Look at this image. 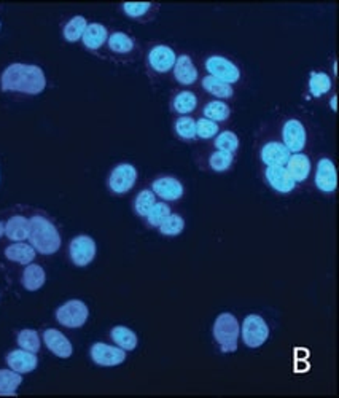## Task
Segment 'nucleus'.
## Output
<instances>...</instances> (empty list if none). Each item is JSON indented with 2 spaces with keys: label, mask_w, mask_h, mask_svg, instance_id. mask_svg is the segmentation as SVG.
Wrapping results in <instances>:
<instances>
[{
  "label": "nucleus",
  "mask_w": 339,
  "mask_h": 398,
  "mask_svg": "<svg viewBox=\"0 0 339 398\" xmlns=\"http://www.w3.org/2000/svg\"><path fill=\"white\" fill-rule=\"evenodd\" d=\"M176 131H177V134L180 137L186 139V141H190V139H195L196 137V121L190 116L178 118L177 123H176Z\"/></svg>",
  "instance_id": "e433bc0d"
},
{
  "label": "nucleus",
  "mask_w": 339,
  "mask_h": 398,
  "mask_svg": "<svg viewBox=\"0 0 339 398\" xmlns=\"http://www.w3.org/2000/svg\"><path fill=\"white\" fill-rule=\"evenodd\" d=\"M153 193L166 201H177L182 198L183 186L174 177H161L153 181Z\"/></svg>",
  "instance_id": "dca6fc26"
},
{
  "label": "nucleus",
  "mask_w": 339,
  "mask_h": 398,
  "mask_svg": "<svg viewBox=\"0 0 339 398\" xmlns=\"http://www.w3.org/2000/svg\"><path fill=\"white\" fill-rule=\"evenodd\" d=\"M218 132V126L216 121L207 120V118H203L196 123V136H199L201 139H211Z\"/></svg>",
  "instance_id": "58836bf2"
},
{
  "label": "nucleus",
  "mask_w": 339,
  "mask_h": 398,
  "mask_svg": "<svg viewBox=\"0 0 339 398\" xmlns=\"http://www.w3.org/2000/svg\"><path fill=\"white\" fill-rule=\"evenodd\" d=\"M196 104H198L196 96L190 93V91H183V93H178L176 96L174 109L176 111H178V114L186 115V114H191V111L196 109Z\"/></svg>",
  "instance_id": "c756f323"
},
{
  "label": "nucleus",
  "mask_w": 339,
  "mask_h": 398,
  "mask_svg": "<svg viewBox=\"0 0 339 398\" xmlns=\"http://www.w3.org/2000/svg\"><path fill=\"white\" fill-rule=\"evenodd\" d=\"M45 279H46L45 271L40 264L29 263L23 272V285L24 289L29 292H37L39 289L44 287Z\"/></svg>",
  "instance_id": "5701e85b"
},
{
  "label": "nucleus",
  "mask_w": 339,
  "mask_h": 398,
  "mask_svg": "<svg viewBox=\"0 0 339 398\" xmlns=\"http://www.w3.org/2000/svg\"><path fill=\"white\" fill-rule=\"evenodd\" d=\"M206 69L209 71L211 76H216V79L228 83H236L241 79V71L236 64H233L230 59L221 58V56H212L206 61Z\"/></svg>",
  "instance_id": "423d86ee"
},
{
  "label": "nucleus",
  "mask_w": 339,
  "mask_h": 398,
  "mask_svg": "<svg viewBox=\"0 0 339 398\" xmlns=\"http://www.w3.org/2000/svg\"><path fill=\"white\" fill-rule=\"evenodd\" d=\"M18 344L24 351L37 354L40 351V338L36 330H23L18 334Z\"/></svg>",
  "instance_id": "2f4dec72"
},
{
  "label": "nucleus",
  "mask_w": 339,
  "mask_h": 398,
  "mask_svg": "<svg viewBox=\"0 0 339 398\" xmlns=\"http://www.w3.org/2000/svg\"><path fill=\"white\" fill-rule=\"evenodd\" d=\"M5 257L10 262H15L19 264H29L36 258V249L31 244L24 242H15L5 249Z\"/></svg>",
  "instance_id": "4be33fe9"
},
{
  "label": "nucleus",
  "mask_w": 339,
  "mask_h": 398,
  "mask_svg": "<svg viewBox=\"0 0 339 398\" xmlns=\"http://www.w3.org/2000/svg\"><path fill=\"white\" fill-rule=\"evenodd\" d=\"M204 115H206L207 120L225 121L226 118L230 116V107H228L225 102L213 101V102L207 104V106L204 107Z\"/></svg>",
  "instance_id": "c85d7f7f"
},
{
  "label": "nucleus",
  "mask_w": 339,
  "mask_h": 398,
  "mask_svg": "<svg viewBox=\"0 0 339 398\" xmlns=\"http://www.w3.org/2000/svg\"><path fill=\"white\" fill-rule=\"evenodd\" d=\"M290 151L283 144L269 142L261 149V161L266 166H285Z\"/></svg>",
  "instance_id": "f3484780"
},
{
  "label": "nucleus",
  "mask_w": 339,
  "mask_h": 398,
  "mask_svg": "<svg viewBox=\"0 0 339 398\" xmlns=\"http://www.w3.org/2000/svg\"><path fill=\"white\" fill-rule=\"evenodd\" d=\"M331 107H333V110H336V97L331 99Z\"/></svg>",
  "instance_id": "79ce46f5"
},
{
  "label": "nucleus",
  "mask_w": 339,
  "mask_h": 398,
  "mask_svg": "<svg viewBox=\"0 0 339 398\" xmlns=\"http://www.w3.org/2000/svg\"><path fill=\"white\" fill-rule=\"evenodd\" d=\"M176 59H177L176 53L172 51L169 46H164V45L155 46L148 54L150 66L153 67L156 72H161V74L171 71L176 64Z\"/></svg>",
  "instance_id": "2eb2a0df"
},
{
  "label": "nucleus",
  "mask_w": 339,
  "mask_h": 398,
  "mask_svg": "<svg viewBox=\"0 0 339 398\" xmlns=\"http://www.w3.org/2000/svg\"><path fill=\"white\" fill-rule=\"evenodd\" d=\"M23 376L13 369H0V395H16Z\"/></svg>",
  "instance_id": "b1692460"
},
{
  "label": "nucleus",
  "mask_w": 339,
  "mask_h": 398,
  "mask_svg": "<svg viewBox=\"0 0 339 398\" xmlns=\"http://www.w3.org/2000/svg\"><path fill=\"white\" fill-rule=\"evenodd\" d=\"M44 341L46 347L59 359H69L74 352L71 341H69L59 330H54V328H48V330H45Z\"/></svg>",
  "instance_id": "ddd939ff"
},
{
  "label": "nucleus",
  "mask_w": 339,
  "mask_h": 398,
  "mask_svg": "<svg viewBox=\"0 0 339 398\" xmlns=\"http://www.w3.org/2000/svg\"><path fill=\"white\" fill-rule=\"evenodd\" d=\"M283 145L287 146L290 153H298L306 145V129L298 120H288L283 124L282 131Z\"/></svg>",
  "instance_id": "9d476101"
},
{
  "label": "nucleus",
  "mask_w": 339,
  "mask_h": 398,
  "mask_svg": "<svg viewBox=\"0 0 339 398\" xmlns=\"http://www.w3.org/2000/svg\"><path fill=\"white\" fill-rule=\"evenodd\" d=\"M150 6L151 5L148 2H128L123 5V10L126 11V15L131 18H139L150 10Z\"/></svg>",
  "instance_id": "ea45409f"
},
{
  "label": "nucleus",
  "mask_w": 339,
  "mask_h": 398,
  "mask_svg": "<svg viewBox=\"0 0 339 398\" xmlns=\"http://www.w3.org/2000/svg\"><path fill=\"white\" fill-rule=\"evenodd\" d=\"M86 26H88V23L83 16L72 18L64 27V39L67 41H72V44L74 41L80 40L83 37V32H85V29H86Z\"/></svg>",
  "instance_id": "cd10ccee"
},
{
  "label": "nucleus",
  "mask_w": 339,
  "mask_h": 398,
  "mask_svg": "<svg viewBox=\"0 0 339 398\" xmlns=\"http://www.w3.org/2000/svg\"><path fill=\"white\" fill-rule=\"evenodd\" d=\"M331 88V80L327 74L323 72H313L309 80V89L310 94L314 97H320L325 93H328Z\"/></svg>",
  "instance_id": "bb28decb"
},
{
  "label": "nucleus",
  "mask_w": 339,
  "mask_h": 398,
  "mask_svg": "<svg viewBox=\"0 0 339 398\" xmlns=\"http://www.w3.org/2000/svg\"><path fill=\"white\" fill-rule=\"evenodd\" d=\"M5 234V225L2 222H0V237H2Z\"/></svg>",
  "instance_id": "a19ab883"
},
{
  "label": "nucleus",
  "mask_w": 339,
  "mask_h": 398,
  "mask_svg": "<svg viewBox=\"0 0 339 398\" xmlns=\"http://www.w3.org/2000/svg\"><path fill=\"white\" fill-rule=\"evenodd\" d=\"M269 337V328L265 322V319L257 316V314H251L247 316L244 324H242V339H244L246 346L248 347H260L266 343Z\"/></svg>",
  "instance_id": "39448f33"
},
{
  "label": "nucleus",
  "mask_w": 339,
  "mask_h": 398,
  "mask_svg": "<svg viewBox=\"0 0 339 398\" xmlns=\"http://www.w3.org/2000/svg\"><path fill=\"white\" fill-rule=\"evenodd\" d=\"M69 250H71V258L74 264H77L80 268L88 267L96 257V242L93 237L81 234L74 237Z\"/></svg>",
  "instance_id": "6e6552de"
},
{
  "label": "nucleus",
  "mask_w": 339,
  "mask_h": 398,
  "mask_svg": "<svg viewBox=\"0 0 339 398\" xmlns=\"http://www.w3.org/2000/svg\"><path fill=\"white\" fill-rule=\"evenodd\" d=\"M203 86H204L206 91H209L211 94L217 96V97H225V99H226V97L233 96L231 85H228V83L216 79V76L207 75L206 79L203 80Z\"/></svg>",
  "instance_id": "a878e982"
},
{
  "label": "nucleus",
  "mask_w": 339,
  "mask_h": 398,
  "mask_svg": "<svg viewBox=\"0 0 339 398\" xmlns=\"http://www.w3.org/2000/svg\"><path fill=\"white\" fill-rule=\"evenodd\" d=\"M183 227H185L183 219L177 214H171L158 228H160V232L166 236H177L183 232Z\"/></svg>",
  "instance_id": "473e14b6"
},
{
  "label": "nucleus",
  "mask_w": 339,
  "mask_h": 398,
  "mask_svg": "<svg viewBox=\"0 0 339 398\" xmlns=\"http://www.w3.org/2000/svg\"><path fill=\"white\" fill-rule=\"evenodd\" d=\"M241 328L238 319L230 312L220 314L213 325V337L218 341V344L223 352H234L238 349V338Z\"/></svg>",
  "instance_id": "7ed1b4c3"
},
{
  "label": "nucleus",
  "mask_w": 339,
  "mask_h": 398,
  "mask_svg": "<svg viewBox=\"0 0 339 398\" xmlns=\"http://www.w3.org/2000/svg\"><path fill=\"white\" fill-rule=\"evenodd\" d=\"M216 146L220 151L233 153L238 150L239 139L236 134H234V132L225 131V132H221V134H218V137L216 139Z\"/></svg>",
  "instance_id": "c9c22d12"
},
{
  "label": "nucleus",
  "mask_w": 339,
  "mask_h": 398,
  "mask_svg": "<svg viewBox=\"0 0 339 398\" xmlns=\"http://www.w3.org/2000/svg\"><path fill=\"white\" fill-rule=\"evenodd\" d=\"M108 39V34L107 29L99 23H93V24H88L85 32H83V45L89 50H98L103 44H106Z\"/></svg>",
  "instance_id": "412c9836"
},
{
  "label": "nucleus",
  "mask_w": 339,
  "mask_h": 398,
  "mask_svg": "<svg viewBox=\"0 0 339 398\" xmlns=\"http://www.w3.org/2000/svg\"><path fill=\"white\" fill-rule=\"evenodd\" d=\"M155 193L150 191V190H143L139 193V196L136 198L134 202V207H136V212L142 215V217H147V214L150 212V209L155 206Z\"/></svg>",
  "instance_id": "f704fd0d"
},
{
  "label": "nucleus",
  "mask_w": 339,
  "mask_h": 398,
  "mask_svg": "<svg viewBox=\"0 0 339 398\" xmlns=\"http://www.w3.org/2000/svg\"><path fill=\"white\" fill-rule=\"evenodd\" d=\"M91 359L99 367H116L126 360V352L121 347H113L106 343H96L91 347Z\"/></svg>",
  "instance_id": "1a4fd4ad"
},
{
  "label": "nucleus",
  "mask_w": 339,
  "mask_h": 398,
  "mask_svg": "<svg viewBox=\"0 0 339 398\" xmlns=\"http://www.w3.org/2000/svg\"><path fill=\"white\" fill-rule=\"evenodd\" d=\"M266 179L275 191L279 193H290L293 191L296 181L290 177L285 166H268Z\"/></svg>",
  "instance_id": "4468645a"
},
{
  "label": "nucleus",
  "mask_w": 339,
  "mask_h": 398,
  "mask_svg": "<svg viewBox=\"0 0 339 398\" xmlns=\"http://www.w3.org/2000/svg\"><path fill=\"white\" fill-rule=\"evenodd\" d=\"M5 236L10 241L23 242L29 237V219L23 215H15L5 223Z\"/></svg>",
  "instance_id": "6ab92c4d"
},
{
  "label": "nucleus",
  "mask_w": 339,
  "mask_h": 398,
  "mask_svg": "<svg viewBox=\"0 0 339 398\" xmlns=\"http://www.w3.org/2000/svg\"><path fill=\"white\" fill-rule=\"evenodd\" d=\"M0 85L4 91H15L24 94H40L46 86V79L44 71L39 66L32 64H16L9 66L2 74Z\"/></svg>",
  "instance_id": "f257e3e1"
},
{
  "label": "nucleus",
  "mask_w": 339,
  "mask_h": 398,
  "mask_svg": "<svg viewBox=\"0 0 339 398\" xmlns=\"http://www.w3.org/2000/svg\"><path fill=\"white\" fill-rule=\"evenodd\" d=\"M89 317L88 306L80 299H71L56 311V319L61 325L67 328H80L86 324Z\"/></svg>",
  "instance_id": "20e7f679"
},
{
  "label": "nucleus",
  "mask_w": 339,
  "mask_h": 398,
  "mask_svg": "<svg viewBox=\"0 0 339 398\" xmlns=\"http://www.w3.org/2000/svg\"><path fill=\"white\" fill-rule=\"evenodd\" d=\"M209 164L213 171L223 172L226 169H230V166L233 164V153L228 151H216L212 153V156L209 159Z\"/></svg>",
  "instance_id": "4c0bfd02"
},
{
  "label": "nucleus",
  "mask_w": 339,
  "mask_h": 398,
  "mask_svg": "<svg viewBox=\"0 0 339 398\" xmlns=\"http://www.w3.org/2000/svg\"><path fill=\"white\" fill-rule=\"evenodd\" d=\"M171 215V207L164 202H155V206L147 214V220L151 227H160L161 223Z\"/></svg>",
  "instance_id": "72a5a7b5"
},
{
  "label": "nucleus",
  "mask_w": 339,
  "mask_h": 398,
  "mask_svg": "<svg viewBox=\"0 0 339 398\" xmlns=\"http://www.w3.org/2000/svg\"><path fill=\"white\" fill-rule=\"evenodd\" d=\"M285 169L295 181H304L310 172V161L303 153H295V155H290Z\"/></svg>",
  "instance_id": "a211bd4d"
},
{
  "label": "nucleus",
  "mask_w": 339,
  "mask_h": 398,
  "mask_svg": "<svg viewBox=\"0 0 339 398\" xmlns=\"http://www.w3.org/2000/svg\"><path fill=\"white\" fill-rule=\"evenodd\" d=\"M6 363H9L10 369L16 372L19 374L31 373L39 365L37 355L29 351H24V349H16V351H11L6 355Z\"/></svg>",
  "instance_id": "f8f14e48"
},
{
  "label": "nucleus",
  "mask_w": 339,
  "mask_h": 398,
  "mask_svg": "<svg viewBox=\"0 0 339 398\" xmlns=\"http://www.w3.org/2000/svg\"><path fill=\"white\" fill-rule=\"evenodd\" d=\"M137 180V171L133 164H118L112 171L108 177V186L110 190L116 194L128 193L131 188L136 185Z\"/></svg>",
  "instance_id": "0eeeda50"
},
{
  "label": "nucleus",
  "mask_w": 339,
  "mask_h": 398,
  "mask_svg": "<svg viewBox=\"0 0 339 398\" xmlns=\"http://www.w3.org/2000/svg\"><path fill=\"white\" fill-rule=\"evenodd\" d=\"M112 339L115 344L121 347L123 351H134L137 347V337L133 330H129L128 327H115L112 330Z\"/></svg>",
  "instance_id": "393cba45"
},
{
  "label": "nucleus",
  "mask_w": 339,
  "mask_h": 398,
  "mask_svg": "<svg viewBox=\"0 0 339 398\" xmlns=\"http://www.w3.org/2000/svg\"><path fill=\"white\" fill-rule=\"evenodd\" d=\"M27 239L36 249V252L44 255L56 254L61 247V236L56 227L40 215L29 219V237Z\"/></svg>",
  "instance_id": "f03ea898"
},
{
  "label": "nucleus",
  "mask_w": 339,
  "mask_h": 398,
  "mask_svg": "<svg viewBox=\"0 0 339 398\" xmlns=\"http://www.w3.org/2000/svg\"><path fill=\"white\" fill-rule=\"evenodd\" d=\"M315 185L323 193H331L336 190L338 186V176L335 164L331 159L323 158L317 164V172H315Z\"/></svg>",
  "instance_id": "9b49d317"
},
{
  "label": "nucleus",
  "mask_w": 339,
  "mask_h": 398,
  "mask_svg": "<svg viewBox=\"0 0 339 398\" xmlns=\"http://www.w3.org/2000/svg\"><path fill=\"white\" fill-rule=\"evenodd\" d=\"M174 75L177 81L182 83V85H193V83L198 80V71L196 67L193 66L190 56L183 54L176 59Z\"/></svg>",
  "instance_id": "aec40b11"
},
{
  "label": "nucleus",
  "mask_w": 339,
  "mask_h": 398,
  "mask_svg": "<svg viewBox=\"0 0 339 398\" xmlns=\"http://www.w3.org/2000/svg\"><path fill=\"white\" fill-rule=\"evenodd\" d=\"M108 46L110 50L115 53H129L134 48V41L126 34L123 32H115L108 39Z\"/></svg>",
  "instance_id": "7c9ffc66"
}]
</instances>
